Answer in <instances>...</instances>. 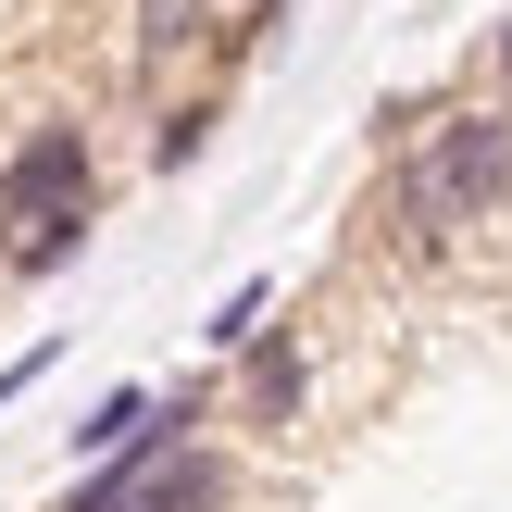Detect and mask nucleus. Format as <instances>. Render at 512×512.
I'll return each mask as SVG.
<instances>
[{"label": "nucleus", "instance_id": "f257e3e1", "mask_svg": "<svg viewBox=\"0 0 512 512\" xmlns=\"http://www.w3.org/2000/svg\"><path fill=\"white\" fill-rule=\"evenodd\" d=\"M512 200V113H450L438 138L400 163V238L438 250L450 225H488Z\"/></svg>", "mask_w": 512, "mask_h": 512}, {"label": "nucleus", "instance_id": "f03ea898", "mask_svg": "<svg viewBox=\"0 0 512 512\" xmlns=\"http://www.w3.org/2000/svg\"><path fill=\"white\" fill-rule=\"evenodd\" d=\"M50 213H88V125L50 113L38 138L0 163V225H50Z\"/></svg>", "mask_w": 512, "mask_h": 512}, {"label": "nucleus", "instance_id": "7ed1b4c3", "mask_svg": "<svg viewBox=\"0 0 512 512\" xmlns=\"http://www.w3.org/2000/svg\"><path fill=\"white\" fill-rule=\"evenodd\" d=\"M188 425H200V388H163V400H150V425H138L125 450H100V463L75 475L50 512H125V500L150 488V463H175V450H188Z\"/></svg>", "mask_w": 512, "mask_h": 512}, {"label": "nucleus", "instance_id": "20e7f679", "mask_svg": "<svg viewBox=\"0 0 512 512\" xmlns=\"http://www.w3.org/2000/svg\"><path fill=\"white\" fill-rule=\"evenodd\" d=\"M225 500H238V463L188 438V450H175V463H150V488L125 500V512H225Z\"/></svg>", "mask_w": 512, "mask_h": 512}, {"label": "nucleus", "instance_id": "39448f33", "mask_svg": "<svg viewBox=\"0 0 512 512\" xmlns=\"http://www.w3.org/2000/svg\"><path fill=\"white\" fill-rule=\"evenodd\" d=\"M300 388H313V363H300V338H250V425H300Z\"/></svg>", "mask_w": 512, "mask_h": 512}, {"label": "nucleus", "instance_id": "423d86ee", "mask_svg": "<svg viewBox=\"0 0 512 512\" xmlns=\"http://www.w3.org/2000/svg\"><path fill=\"white\" fill-rule=\"evenodd\" d=\"M200 13H213V0H138V75H150V63H175V50L200 38Z\"/></svg>", "mask_w": 512, "mask_h": 512}, {"label": "nucleus", "instance_id": "0eeeda50", "mask_svg": "<svg viewBox=\"0 0 512 512\" xmlns=\"http://www.w3.org/2000/svg\"><path fill=\"white\" fill-rule=\"evenodd\" d=\"M75 250H88V213H50V225H25V238H13V263H25V275H63Z\"/></svg>", "mask_w": 512, "mask_h": 512}, {"label": "nucleus", "instance_id": "6e6552de", "mask_svg": "<svg viewBox=\"0 0 512 512\" xmlns=\"http://www.w3.org/2000/svg\"><path fill=\"white\" fill-rule=\"evenodd\" d=\"M138 425H150V388H113V400H100L88 425H75V450H88V463H100V450H125V438H138Z\"/></svg>", "mask_w": 512, "mask_h": 512}, {"label": "nucleus", "instance_id": "1a4fd4ad", "mask_svg": "<svg viewBox=\"0 0 512 512\" xmlns=\"http://www.w3.org/2000/svg\"><path fill=\"white\" fill-rule=\"evenodd\" d=\"M200 150H213V100H188V113H163V138H150V163H200Z\"/></svg>", "mask_w": 512, "mask_h": 512}, {"label": "nucleus", "instance_id": "9d476101", "mask_svg": "<svg viewBox=\"0 0 512 512\" xmlns=\"http://www.w3.org/2000/svg\"><path fill=\"white\" fill-rule=\"evenodd\" d=\"M263 313H275V288H263V275H250V288H238V300H225V313H213V350H250V338H263Z\"/></svg>", "mask_w": 512, "mask_h": 512}, {"label": "nucleus", "instance_id": "9b49d317", "mask_svg": "<svg viewBox=\"0 0 512 512\" xmlns=\"http://www.w3.org/2000/svg\"><path fill=\"white\" fill-rule=\"evenodd\" d=\"M38 375H50V350H13V363H0V400H13V388H38Z\"/></svg>", "mask_w": 512, "mask_h": 512}, {"label": "nucleus", "instance_id": "f8f14e48", "mask_svg": "<svg viewBox=\"0 0 512 512\" xmlns=\"http://www.w3.org/2000/svg\"><path fill=\"white\" fill-rule=\"evenodd\" d=\"M263 13H288V0H263Z\"/></svg>", "mask_w": 512, "mask_h": 512}, {"label": "nucleus", "instance_id": "ddd939ff", "mask_svg": "<svg viewBox=\"0 0 512 512\" xmlns=\"http://www.w3.org/2000/svg\"><path fill=\"white\" fill-rule=\"evenodd\" d=\"M500 63H512V38H500Z\"/></svg>", "mask_w": 512, "mask_h": 512}]
</instances>
